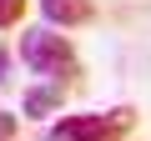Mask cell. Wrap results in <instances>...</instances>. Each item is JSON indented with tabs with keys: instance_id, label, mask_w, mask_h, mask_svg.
Segmentation results:
<instances>
[{
	"instance_id": "cell-2",
	"label": "cell",
	"mask_w": 151,
	"mask_h": 141,
	"mask_svg": "<svg viewBox=\"0 0 151 141\" xmlns=\"http://www.w3.org/2000/svg\"><path fill=\"white\" fill-rule=\"evenodd\" d=\"M136 126V106H116V111H81V116H60L45 141H121Z\"/></svg>"
},
{
	"instance_id": "cell-3",
	"label": "cell",
	"mask_w": 151,
	"mask_h": 141,
	"mask_svg": "<svg viewBox=\"0 0 151 141\" xmlns=\"http://www.w3.org/2000/svg\"><path fill=\"white\" fill-rule=\"evenodd\" d=\"M40 15L50 20V30H76L96 20V5L91 0H40Z\"/></svg>"
},
{
	"instance_id": "cell-1",
	"label": "cell",
	"mask_w": 151,
	"mask_h": 141,
	"mask_svg": "<svg viewBox=\"0 0 151 141\" xmlns=\"http://www.w3.org/2000/svg\"><path fill=\"white\" fill-rule=\"evenodd\" d=\"M20 60L35 76H45L50 86H76L81 81V55H76L70 35H60L50 25H35V30L20 35Z\"/></svg>"
},
{
	"instance_id": "cell-5",
	"label": "cell",
	"mask_w": 151,
	"mask_h": 141,
	"mask_svg": "<svg viewBox=\"0 0 151 141\" xmlns=\"http://www.w3.org/2000/svg\"><path fill=\"white\" fill-rule=\"evenodd\" d=\"M30 10V0H0V30H15Z\"/></svg>"
},
{
	"instance_id": "cell-7",
	"label": "cell",
	"mask_w": 151,
	"mask_h": 141,
	"mask_svg": "<svg viewBox=\"0 0 151 141\" xmlns=\"http://www.w3.org/2000/svg\"><path fill=\"white\" fill-rule=\"evenodd\" d=\"M5 70H10V60H5V50H0V86H5L10 76H5Z\"/></svg>"
},
{
	"instance_id": "cell-6",
	"label": "cell",
	"mask_w": 151,
	"mask_h": 141,
	"mask_svg": "<svg viewBox=\"0 0 151 141\" xmlns=\"http://www.w3.org/2000/svg\"><path fill=\"white\" fill-rule=\"evenodd\" d=\"M0 141H15V116L0 111Z\"/></svg>"
},
{
	"instance_id": "cell-4",
	"label": "cell",
	"mask_w": 151,
	"mask_h": 141,
	"mask_svg": "<svg viewBox=\"0 0 151 141\" xmlns=\"http://www.w3.org/2000/svg\"><path fill=\"white\" fill-rule=\"evenodd\" d=\"M60 101H65V86H35L25 91V116H50L60 111Z\"/></svg>"
}]
</instances>
